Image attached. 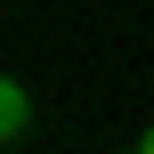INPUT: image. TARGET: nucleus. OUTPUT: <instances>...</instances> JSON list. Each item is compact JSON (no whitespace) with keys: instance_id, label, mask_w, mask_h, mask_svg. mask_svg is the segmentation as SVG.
<instances>
[{"instance_id":"nucleus-1","label":"nucleus","mask_w":154,"mask_h":154,"mask_svg":"<svg viewBox=\"0 0 154 154\" xmlns=\"http://www.w3.org/2000/svg\"><path fill=\"white\" fill-rule=\"evenodd\" d=\"M24 122H32V97H24V81H8V73H0V146H8V138H24Z\"/></svg>"},{"instance_id":"nucleus-2","label":"nucleus","mask_w":154,"mask_h":154,"mask_svg":"<svg viewBox=\"0 0 154 154\" xmlns=\"http://www.w3.org/2000/svg\"><path fill=\"white\" fill-rule=\"evenodd\" d=\"M138 154H154V130H146V138H138Z\"/></svg>"}]
</instances>
